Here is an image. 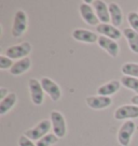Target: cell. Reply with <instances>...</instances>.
<instances>
[{"mask_svg": "<svg viewBox=\"0 0 138 146\" xmlns=\"http://www.w3.org/2000/svg\"><path fill=\"white\" fill-rule=\"evenodd\" d=\"M28 27L27 14L23 10H17L13 17V23L11 28V33L14 38H21L26 32Z\"/></svg>", "mask_w": 138, "mask_h": 146, "instance_id": "6da1fadb", "label": "cell"}, {"mask_svg": "<svg viewBox=\"0 0 138 146\" xmlns=\"http://www.w3.org/2000/svg\"><path fill=\"white\" fill-rule=\"evenodd\" d=\"M51 129H52V123H51V120H49V119H43L39 123H37L35 127L26 130L24 132V134L28 139H30L31 141L38 142L40 139H42V137H44V135L49 134Z\"/></svg>", "mask_w": 138, "mask_h": 146, "instance_id": "7a4b0ae2", "label": "cell"}, {"mask_svg": "<svg viewBox=\"0 0 138 146\" xmlns=\"http://www.w3.org/2000/svg\"><path fill=\"white\" fill-rule=\"evenodd\" d=\"M50 120L52 123L53 133L60 139L64 137L67 132V126L64 115L58 111H52L50 113Z\"/></svg>", "mask_w": 138, "mask_h": 146, "instance_id": "3957f363", "label": "cell"}, {"mask_svg": "<svg viewBox=\"0 0 138 146\" xmlns=\"http://www.w3.org/2000/svg\"><path fill=\"white\" fill-rule=\"evenodd\" d=\"M31 44L29 42H23L19 44L10 46L9 48L5 50V56L11 59H23L26 58L31 52Z\"/></svg>", "mask_w": 138, "mask_h": 146, "instance_id": "277c9868", "label": "cell"}, {"mask_svg": "<svg viewBox=\"0 0 138 146\" xmlns=\"http://www.w3.org/2000/svg\"><path fill=\"white\" fill-rule=\"evenodd\" d=\"M136 130V125L133 120H126L122 123L118 131V142L121 146H129L133 134Z\"/></svg>", "mask_w": 138, "mask_h": 146, "instance_id": "5b68a950", "label": "cell"}, {"mask_svg": "<svg viewBox=\"0 0 138 146\" xmlns=\"http://www.w3.org/2000/svg\"><path fill=\"white\" fill-rule=\"evenodd\" d=\"M28 88L30 92L31 102L35 105H41L44 100V90L42 88L41 82L38 81L37 78H29L28 81Z\"/></svg>", "mask_w": 138, "mask_h": 146, "instance_id": "8992f818", "label": "cell"}, {"mask_svg": "<svg viewBox=\"0 0 138 146\" xmlns=\"http://www.w3.org/2000/svg\"><path fill=\"white\" fill-rule=\"evenodd\" d=\"M117 120H132L138 118V106L134 104H124L119 106L113 114Z\"/></svg>", "mask_w": 138, "mask_h": 146, "instance_id": "52a82bcc", "label": "cell"}, {"mask_svg": "<svg viewBox=\"0 0 138 146\" xmlns=\"http://www.w3.org/2000/svg\"><path fill=\"white\" fill-rule=\"evenodd\" d=\"M40 82L44 92L50 97L51 100L54 102L60 100L62 97V89L53 80H51L50 78H42Z\"/></svg>", "mask_w": 138, "mask_h": 146, "instance_id": "ba28073f", "label": "cell"}, {"mask_svg": "<svg viewBox=\"0 0 138 146\" xmlns=\"http://www.w3.org/2000/svg\"><path fill=\"white\" fill-rule=\"evenodd\" d=\"M79 13L81 15L82 19L86 24L91 25V26H98L100 23L99 19L97 17L96 12L92 5H90L86 2H82L79 5Z\"/></svg>", "mask_w": 138, "mask_h": 146, "instance_id": "9c48e42d", "label": "cell"}, {"mask_svg": "<svg viewBox=\"0 0 138 146\" xmlns=\"http://www.w3.org/2000/svg\"><path fill=\"white\" fill-rule=\"evenodd\" d=\"M71 36L76 41L82 42V43H88V44H92L98 41V38L96 32L88 30V29H83V28H77L74 29Z\"/></svg>", "mask_w": 138, "mask_h": 146, "instance_id": "30bf717a", "label": "cell"}, {"mask_svg": "<svg viewBox=\"0 0 138 146\" xmlns=\"http://www.w3.org/2000/svg\"><path fill=\"white\" fill-rule=\"evenodd\" d=\"M86 105L92 110H104L112 104L110 97L102 96H90L85 99Z\"/></svg>", "mask_w": 138, "mask_h": 146, "instance_id": "8fae6325", "label": "cell"}, {"mask_svg": "<svg viewBox=\"0 0 138 146\" xmlns=\"http://www.w3.org/2000/svg\"><path fill=\"white\" fill-rule=\"evenodd\" d=\"M97 43H98L99 47L102 48L104 50H106L107 53L110 55L112 58L118 57L120 47H119V44H118V42L117 41L111 40V39L106 38V36H100L99 38H98Z\"/></svg>", "mask_w": 138, "mask_h": 146, "instance_id": "7c38bea8", "label": "cell"}, {"mask_svg": "<svg viewBox=\"0 0 138 146\" xmlns=\"http://www.w3.org/2000/svg\"><path fill=\"white\" fill-rule=\"evenodd\" d=\"M92 5L100 24L109 23L110 22V14H109V8L106 5V2L101 1V0H95L92 2Z\"/></svg>", "mask_w": 138, "mask_h": 146, "instance_id": "4fadbf2b", "label": "cell"}, {"mask_svg": "<svg viewBox=\"0 0 138 146\" xmlns=\"http://www.w3.org/2000/svg\"><path fill=\"white\" fill-rule=\"evenodd\" d=\"M96 31L100 33L101 36L109 38L111 40H119L121 38V31L117 27H115L112 24H99L96 26Z\"/></svg>", "mask_w": 138, "mask_h": 146, "instance_id": "5bb4252c", "label": "cell"}, {"mask_svg": "<svg viewBox=\"0 0 138 146\" xmlns=\"http://www.w3.org/2000/svg\"><path fill=\"white\" fill-rule=\"evenodd\" d=\"M121 85L122 84H121L120 81H118V80H112V81H109L108 83L98 87L97 88V94H98V96L110 97L119 91Z\"/></svg>", "mask_w": 138, "mask_h": 146, "instance_id": "9a60e30c", "label": "cell"}, {"mask_svg": "<svg viewBox=\"0 0 138 146\" xmlns=\"http://www.w3.org/2000/svg\"><path fill=\"white\" fill-rule=\"evenodd\" d=\"M109 14H110V22L115 27H119L123 24V13L122 9L117 2H111L108 5Z\"/></svg>", "mask_w": 138, "mask_h": 146, "instance_id": "2e32d148", "label": "cell"}, {"mask_svg": "<svg viewBox=\"0 0 138 146\" xmlns=\"http://www.w3.org/2000/svg\"><path fill=\"white\" fill-rule=\"evenodd\" d=\"M30 67H31V60L29 57H26V58L19 59L16 62H14L12 68L10 69L9 71L14 76H19V75H22L25 72H27L30 69Z\"/></svg>", "mask_w": 138, "mask_h": 146, "instance_id": "e0dca14e", "label": "cell"}, {"mask_svg": "<svg viewBox=\"0 0 138 146\" xmlns=\"http://www.w3.org/2000/svg\"><path fill=\"white\" fill-rule=\"evenodd\" d=\"M123 36H125L129 50L135 54H138V33L134 31L132 28H125L123 30Z\"/></svg>", "mask_w": 138, "mask_h": 146, "instance_id": "ac0fdd59", "label": "cell"}, {"mask_svg": "<svg viewBox=\"0 0 138 146\" xmlns=\"http://www.w3.org/2000/svg\"><path fill=\"white\" fill-rule=\"evenodd\" d=\"M17 102V96L15 92H10L8 96L5 97L3 100L0 101V115L3 116L9 111L12 110L14 105Z\"/></svg>", "mask_w": 138, "mask_h": 146, "instance_id": "d6986e66", "label": "cell"}, {"mask_svg": "<svg viewBox=\"0 0 138 146\" xmlns=\"http://www.w3.org/2000/svg\"><path fill=\"white\" fill-rule=\"evenodd\" d=\"M121 84L122 86H124L127 89H131L136 92V95H138V78H133V76H127V75H123L121 78Z\"/></svg>", "mask_w": 138, "mask_h": 146, "instance_id": "ffe728a7", "label": "cell"}, {"mask_svg": "<svg viewBox=\"0 0 138 146\" xmlns=\"http://www.w3.org/2000/svg\"><path fill=\"white\" fill-rule=\"evenodd\" d=\"M121 72L127 76L138 78V64L136 62H125L121 66Z\"/></svg>", "mask_w": 138, "mask_h": 146, "instance_id": "44dd1931", "label": "cell"}, {"mask_svg": "<svg viewBox=\"0 0 138 146\" xmlns=\"http://www.w3.org/2000/svg\"><path fill=\"white\" fill-rule=\"evenodd\" d=\"M58 139H60V137H56L54 133H49V134L44 135L42 139H40V140L36 143V145L37 146H52L58 142Z\"/></svg>", "mask_w": 138, "mask_h": 146, "instance_id": "7402d4cb", "label": "cell"}, {"mask_svg": "<svg viewBox=\"0 0 138 146\" xmlns=\"http://www.w3.org/2000/svg\"><path fill=\"white\" fill-rule=\"evenodd\" d=\"M127 22L131 28L138 33V12H135V11L129 12L127 14Z\"/></svg>", "mask_w": 138, "mask_h": 146, "instance_id": "603a6c76", "label": "cell"}, {"mask_svg": "<svg viewBox=\"0 0 138 146\" xmlns=\"http://www.w3.org/2000/svg\"><path fill=\"white\" fill-rule=\"evenodd\" d=\"M14 64V62L12 61L11 58L7 57L5 55H1L0 56V69L1 70H10L12 68V66Z\"/></svg>", "mask_w": 138, "mask_h": 146, "instance_id": "cb8c5ba5", "label": "cell"}, {"mask_svg": "<svg viewBox=\"0 0 138 146\" xmlns=\"http://www.w3.org/2000/svg\"><path fill=\"white\" fill-rule=\"evenodd\" d=\"M19 146H37L33 141H31L30 139H28L25 134H22L19 137Z\"/></svg>", "mask_w": 138, "mask_h": 146, "instance_id": "d4e9b609", "label": "cell"}, {"mask_svg": "<svg viewBox=\"0 0 138 146\" xmlns=\"http://www.w3.org/2000/svg\"><path fill=\"white\" fill-rule=\"evenodd\" d=\"M9 94L10 92L7 88H5V87H1V88H0V99H1V100H3Z\"/></svg>", "mask_w": 138, "mask_h": 146, "instance_id": "484cf974", "label": "cell"}, {"mask_svg": "<svg viewBox=\"0 0 138 146\" xmlns=\"http://www.w3.org/2000/svg\"><path fill=\"white\" fill-rule=\"evenodd\" d=\"M131 102H132V104L138 106V95H135V96L132 97L131 98Z\"/></svg>", "mask_w": 138, "mask_h": 146, "instance_id": "4316f807", "label": "cell"}]
</instances>
